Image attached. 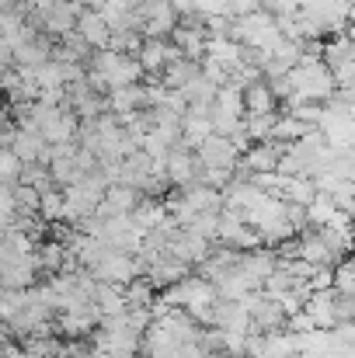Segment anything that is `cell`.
Segmentation results:
<instances>
[{"mask_svg":"<svg viewBox=\"0 0 355 358\" xmlns=\"http://www.w3.org/2000/svg\"><path fill=\"white\" fill-rule=\"evenodd\" d=\"M157 289H167V285H174V282H181L185 275H188V264L181 261V257H174L171 250H160V254H153L150 261H146V271H143Z\"/></svg>","mask_w":355,"mask_h":358,"instance_id":"10","label":"cell"},{"mask_svg":"<svg viewBox=\"0 0 355 358\" xmlns=\"http://www.w3.org/2000/svg\"><path fill=\"white\" fill-rule=\"evenodd\" d=\"M25 306H28V289H4L0 285V320L4 324H11Z\"/></svg>","mask_w":355,"mask_h":358,"instance_id":"24","label":"cell"},{"mask_svg":"<svg viewBox=\"0 0 355 358\" xmlns=\"http://www.w3.org/2000/svg\"><path fill=\"white\" fill-rule=\"evenodd\" d=\"M102 324V313L98 306H77V310H63L60 320H56V334L60 338H88L95 334V327Z\"/></svg>","mask_w":355,"mask_h":358,"instance_id":"8","label":"cell"},{"mask_svg":"<svg viewBox=\"0 0 355 358\" xmlns=\"http://www.w3.org/2000/svg\"><path fill=\"white\" fill-rule=\"evenodd\" d=\"M202 70V63L199 59H188V56H181V59H174V63H167L160 73H157V80L167 87V91H181L185 84H192V77Z\"/></svg>","mask_w":355,"mask_h":358,"instance_id":"14","label":"cell"},{"mask_svg":"<svg viewBox=\"0 0 355 358\" xmlns=\"http://www.w3.org/2000/svg\"><path fill=\"white\" fill-rule=\"evenodd\" d=\"M143 80V66L136 56L116 52V49H95V56L88 59V84L98 94H109L116 87H129Z\"/></svg>","mask_w":355,"mask_h":358,"instance_id":"1","label":"cell"},{"mask_svg":"<svg viewBox=\"0 0 355 358\" xmlns=\"http://www.w3.org/2000/svg\"><path fill=\"white\" fill-rule=\"evenodd\" d=\"M282 199H286V202H293V206H303V209H307V206L317 199V181H314L310 174H289Z\"/></svg>","mask_w":355,"mask_h":358,"instance_id":"18","label":"cell"},{"mask_svg":"<svg viewBox=\"0 0 355 358\" xmlns=\"http://www.w3.org/2000/svg\"><path fill=\"white\" fill-rule=\"evenodd\" d=\"M213 108H216V112H223V115H237V119H244V115H247V108H244V87H240V84H223V87L216 91Z\"/></svg>","mask_w":355,"mask_h":358,"instance_id":"20","label":"cell"},{"mask_svg":"<svg viewBox=\"0 0 355 358\" xmlns=\"http://www.w3.org/2000/svg\"><path fill=\"white\" fill-rule=\"evenodd\" d=\"M136 59H139L143 73L157 77V73H160L167 63L181 59V49H178L174 42H167V38H143V49L136 52Z\"/></svg>","mask_w":355,"mask_h":358,"instance_id":"9","label":"cell"},{"mask_svg":"<svg viewBox=\"0 0 355 358\" xmlns=\"http://www.w3.org/2000/svg\"><path fill=\"white\" fill-rule=\"evenodd\" d=\"M279 122V112H265V115H244V125H247V136L258 143V139H272V129Z\"/></svg>","mask_w":355,"mask_h":358,"instance_id":"27","label":"cell"},{"mask_svg":"<svg viewBox=\"0 0 355 358\" xmlns=\"http://www.w3.org/2000/svg\"><path fill=\"white\" fill-rule=\"evenodd\" d=\"M105 105H109V112H112V115H125V112H139V108H146V87H143V84H129V87H116V91H109Z\"/></svg>","mask_w":355,"mask_h":358,"instance_id":"13","label":"cell"},{"mask_svg":"<svg viewBox=\"0 0 355 358\" xmlns=\"http://www.w3.org/2000/svg\"><path fill=\"white\" fill-rule=\"evenodd\" d=\"M254 10H261V0H230V17H244Z\"/></svg>","mask_w":355,"mask_h":358,"instance_id":"31","label":"cell"},{"mask_svg":"<svg viewBox=\"0 0 355 358\" xmlns=\"http://www.w3.org/2000/svg\"><path fill=\"white\" fill-rule=\"evenodd\" d=\"M349 21H355V0H352V10H349Z\"/></svg>","mask_w":355,"mask_h":358,"instance_id":"37","label":"cell"},{"mask_svg":"<svg viewBox=\"0 0 355 358\" xmlns=\"http://www.w3.org/2000/svg\"><path fill=\"white\" fill-rule=\"evenodd\" d=\"M174 257H181L185 264H202L206 257H209V250H213V240H202L195 237V234H188L185 227L174 234V240H171V247H167Z\"/></svg>","mask_w":355,"mask_h":358,"instance_id":"12","label":"cell"},{"mask_svg":"<svg viewBox=\"0 0 355 358\" xmlns=\"http://www.w3.org/2000/svg\"><path fill=\"white\" fill-rule=\"evenodd\" d=\"M160 299H164L167 306L188 310V313H192L195 320H202V324H213V306H216L220 292H216V285H213L209 278H192V275H185L181 282L167 285Z\"/></svg>","mask_w":355,"mask_h":358,"instance_id":"2","label":"cell"},{"mask_svg":"<svg viewBox=\"0 0 355 358\" xmlns=\"http://www.w3.org/2000/svg\"><path fill=\"white\" fill-rule=\"evenodd\" d=\"M345 35H349V38L355 42V21H349V31H345Z\"/></svg>","mask_w":355,"mask_h":358,"instance_id":"35","label":"cell"},{"mask_svg":"<svg viewBox=\"0 0 355 358\" xmlns=\"http://www.w3.org/2000/svg\"><path fill=\"white\" fill-rule=\"evenodd\" d=\"M261 10H268V14H296L300 7H296V0H261Z\"/></svg>","mask_w":355,"mask_h":358,"instance_id":"30","label":"cell"},{"mask_svg":"<svg viewBox=\"0 0 355 358\" xmlns=\"http://www.w3.org/2000/svg\"><path fill=\"white\" fill-rule=\"evenodd\" d=\"M167 3H171L178 14H188V10H192V0H167Z\"/></svg>","mask_w":355,"mask_h":358,"instance_id":"32","label":"cell"},{"mask_svg":"<svg viewBox=\"0 0 355 358\" xmlns=\"http://www.w3.org/2000/svg\"><path fill=\"white\" fill-rule=\"evenodd\" d=\"M240 358H244V355H240Z\"/></svg>","mask_w":355,"mask_h":358,"instance_id":"38","label":"cell"},{"mask_svg":"<svg viewBox=\"0 0 355 358\" xmlns=\"http://www.w3.org/2000/svg\"><path fill=\"white\" fill-rule=\"evenodd\" d=\"M39 250L32 254H4L0 250V285L4 289H32L39 278Z\"/></svg>","mask_w":355,"mask_h":358,"instance_id":"3","label":"cell"},{"mask_svg":"<svg viewBox=\"0 0 355 358\" xmlns=\"http://www.w3.org/2000/svg\"><path fill=\"white\" fill-rule=\"evenodd\" d=\"M324 63L335 70V66H342V63H349V59H355V42L349 38V35H331L328 42H324Z\"/></svg>","mask_w":355,"mask_h":358,"instance_id":"21","label":"cell"},{"mask_svg":"<svg viewBox=\"0 0 355 358\" xmlns=\"http://www.w3.org/2000/svg\"><path fill=\"white\" fill-rule=\"evenodd\" d=\"M139 202H143V192H139V188L116 181V185H109V188H105V199L98 202V213H95V216H102V220H112V216H129V213H132Z\"/></svg>","mask_w":355,"mask_h":358,"instance_id":"6","label":"cell"},{"mask_svg":"<svg viewBox=\"0 0 355 358\" xmlns=\"http://www.w3.org/2000/svg\"><path fill=\"white\" fill-rule=\"evenodd\" d=\"M4 338H7V324L0 320V341H4Z\"/></svg>","mask_w":355,"mask_h":358,"instance_id":"36","label":"cell"},{"mask_svg":"<svg viewBox=\"0 0 355 358\" xmlns=\"http://www.w3.org/2000/svg\"><path fill=\"white\" fill-rule=\"evenodd\" d=\"M95 306L102 317H122L129 310V299H125V289L122 285H112V282H98L95 289Z\"/></svg>","mask_w":355,"mask_h":358,"instance_id":"16","label":"cell"},{"mask_svg":"<svg viewBox=\"0 0 355 358\" xmlns=\"http://www.w3.org/2000/svg\"><path fill=\"white\" fill-rule=\"evenodd\" d=\"M39 202H42V192L25 185V181H14V209L18 216H39Z\"/></svg>","mask_w":355,"mask_h":358,"instance_id":"23","label":"cell"},{"mask_svg":"<svg viewBox=\"0 0 355 358\" xmlns=\"http://www.w3.org/2000/svg\"><path fill=\"white\" fill-rule=\"evenodd\" d=\"M335 199L331 195H324V192H317V199L307 206V223L314 227V230H321V227H328V220L335 216Z\"/></svg>","mask_w":355,"mask_h":358,"instance_id":"25","label":"cell"},{"mask_svg":"<svg viewBox=\"0 0 355 358\" xmlns=\"http://www.w3.org/2000/svg\"><path fill=\"white\" fill-rule=\"evenodd\" d=\"M192 10L206 14H230V0H192Z\"/></svg>","mask_w":355,"mask_h":358,"instance_id":"29","label":"cell"},{"mask_svg":"<svg viewBox=\"0 0 355 358\" xmlns=\"http://www.w3.org/2000/svg\"><path fill=\"white\" fill-rule=\"evenodd\" d=\"M39 216H42L46 223H60V220H63V188H49V192H42Z\"/></svg>","mask_w":355,"mask_h":358,"instance_id":"26","label":"cell"},{"mask_svg":"<svg viewBox=\"0 0 355 358\" xmlns=\"http://www.w3.org/2000/svg\"><path fill=\"white\" fill-rule=\"evenodd\" d=\"M21 160L11 153V146H0V185H14L21 178Z\"/></svg>","mask_w":355,"mask_h":358,"instance_id":"28","label":"cell"},{"mask_svg":"<svg viewBox=\"0 0 355 358\" xmlns=\"http://www.w3.org/2000/svg\"><path fill=\"white\" fill-rule=\"evenodd\" d=\"M195 157H199L202 167H223V171H237V164H240V150L234 146V139L220 136V132L206 136L195 146Z\"/></svg>","mask_w":355,"mask_h":358,"instance_id":"4","label":"cell"},{"mask_svg":"<svg viewBox=\"0 0 355 358\" xmlns=\"http://www.w3.org/2000/svg\"><path fill=\"white\" fill-rule=\"evenodd\" d=\"M77 31L84 35V42H88L91 49H109V45H112V28H109L105 14L95 10V7H81V14H77Z\"/></svg>","mask_w":355,"mask_h":358,"instance_id":"11","label":"cell"},{"mask_svg":"<svg viewBox=\"0 0 355 358\" xmlns=\"http://www.w3.org/2000/svg\"><path fill=\"white\" fill-rule=\"evenodd\" d=\"M282 150H286V143H279V139H258V143H251V146L240 153V164H244L251 174H268V171H279Z\"/></svg>","mask_w":355,"mask_h":358,"instance_id":"7","label":"cell"},{"mask_svg":"<svg viewBox=\"0 0 355 358\" xmlns=\"http://www.w3.org/2000/svg\"><path fill=\"white\" fill-rule=\"evenodd\" d=\"M310 129H317V125H307V122H300L296 115L282 112L279 122H275V129H272V139H279V143H296V139H303Z\"/></svg>","mask_w":355,"mask_h":358,"instance_id":"22","label":"cell"},{"mask_svg":"<svg viewBox=\"0 0 355 358\" xmlns=\"http://www.w3.org/2000/svg\"><path fill=\"white\" fill-rule=\"evenodd\" d=\"M7 125H11V119H7V108L0 105V146H4V132H7Z\"/></svg>","mask_w":355,"mask_h":358,"instance_id":"33","label":"cell"},{"mask_svg":"<svg viewBox=\"0 0 355 358\" xmlns=\"http://www.w3.org/2000/svg\"><path fill=\"white\" fill-rule=\"evenodd\" d=\"M206 136H213V119L209 115H195V112L181 115V146L185 150H195Z\"/></svg>","mask_w":355,"mask_h":358,"instance_id":"17","label":"cell"},{"mask_svg":"<svg viewBox=\"0 0 355 358\" xmlns=\"http://www.w3.org/2000/svg\"><path fill=\"white\" fill-rule=\"evenodd\" d=\"M102 358H136V355H122V352H112V355H109V352H102Z\"/></svg>","mask_w":355,"mask_h":358,"instance_id":"34","label":"cell"},{"mask_svg":"<svg viewBox=\"0 0 355 358\" xmlns=\"http://www.w3.org/2000/svg\"><path fill=\"white\" fill-rule=\"evenodd\" d=\"M244 108H247V115H265V112H279V98L272 94V87H268V80H265V77L244 87Z\"/></svg>","mask_w":355,"mask_h":358,"instance_id":"15","label":"cell"},{"mask_svg":"<svg viewBox=\"0 0 355 358\" xmlns=\"http://www.w3.org/2000/svg\"><path fill=\"white\" fill-rule=\"evenodd\" d=\"M206 56L223 63V66H237L240 63V42L230 35H209L206 38Z\"/></svg>","mask_w":355,"mask_h":358,"instance_id":"19","label":"cell"},{"mask_svg":"<svg viewBox=\"0 0 355 358\" xmlns=\"http://www.w3.org/2000/svg\"><path fill=\"white\" fill-rule=\"evenodd\" d=\"M199 171H202L199 157L192 150H185V146H174L167 153V160H164V178H167V185H178V188L195 185L199 181Z\"/></svg>","mask_w":355,"mask_h":358,"instance_id":"5","label":"cell"}]
</instances>
